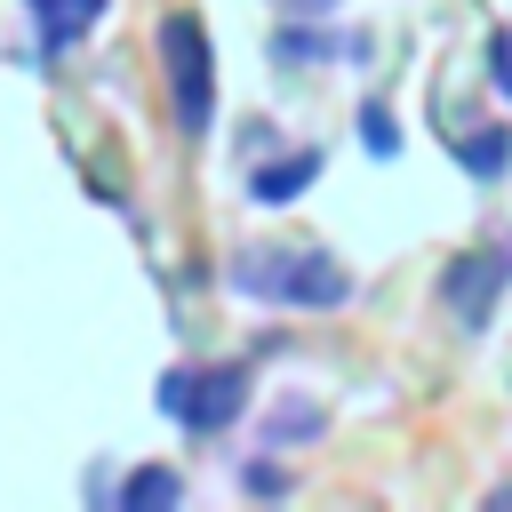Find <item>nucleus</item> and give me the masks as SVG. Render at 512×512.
Returning <instances> with one entry per match:
<instances>
[{
  "label": "nucleus",
  "mask_w": 512,
  "mask_h": 512,
  "mask_svg": "<svg viewBox=\"0 0 512 512\" xmlns=\"http://www.w3.org/2000/svg\"><path fill=\"white\" fill-rule=\"evenodd\" d=\"M96 8H104V0H32V16H40V40H48V48H64V40H80Z\"/></svg>",
  "instance_id": "obj_5"
},
{
  "label": "nucleus",
  "mask_w": 512,
  "mask_h": 512,
  "mask_svg": "<svg viewBox=\"0 0 512 512\" xmlns=\"http://www.w3.org/2000/svg\"><path fill=\"white\" fill-rule=\"evenodd\" d=\"M160 392H168V416H184V424L208 432V424H224V416L240 408L248 376H240V368H208V376H168Z\"/></svg>",
  "instance_id": "obj_3"
},
{
  "label": "nucleus",
  "mask_w": 512,
  "mask_h": 512,
  "mask_svg": "<svg viewBox=\"0 0 512 512\" xmlns=\"http://www.w3.org/2000/svg\"><path fill=\"white\" fill-rule=\"evenodd\" d=\"M160 56H168V88H176V128L200 136L208 112H216V88H208V40L192 16H168L160 24Z\"/></svg>",
  "instance_id": "obj_2"
},
{
  "label": "nucleus",
  "mask_w": 512,
  "mask_h": 512,
  "mask_svg": "<svg viewBox=\"0 0 512 512\" xmlns=\"http://www.w3.org/2000/svg\"><path fill=\"white\" fill-rule=\"evenodd\" d=\"M504 272H512V248H496V256H464V264L440 280V296L456 304V320H464V328H480V320H488V296H496V280H504Z\"/></svg>",
  "instance_id": "obj_4"
},
{
  "label": "nucleus",
  "mask_w": 512,
  "mask_h": 512,
  "mask_svg": "<svg viewBox=\"0 0 512 512\" xmlns=\"http://www.w3.org/2000/svg\"><path fill=\"white\" fill-rule=\"evenodd\" d=\"M312 168H320V152H296V160H280V168H264V176H256V200H296Z\"/></svg>",
  "instance_id": "obj_6"
},
{
  "label": "nucleus",
  "mask_w": 512,
  "mask_h": 512,
  "mask_svg": "<svg viewBox=\"0 0 512 512\" xmlns=\"http://www.w3.org/2000/svg\"><path fill=\"white\" fill-rule=\"evenodd\" d=\"M456 160H464V168H472V176H496V168H504V160H512V136H504V128H480V136H472V144H464V152H456Z\"/></svg>",
  "instance_id": "obj_7"
},
{
  "label": "nucleus",
  "mask_w": 512,
  "mask_h": 512,
  "mask_svg": "<svg viewBox=\"0 0 512 512\" xmlns=\"http://www.w3.org/2000/svg\"><path fill=\"white\" fill-rule=\"evenodd\" d=\"M232 288H240V296H280V304H344V296H352V280H344L328 256H312V248H304V256H288V248H264V256H256V248H248Z\"/></svg>",
  "instance_id": "obj_1"
},
{
  "label": "nucleus",
  "mask_w": 512,
  "mask_h": 512,
  "mask_svg": "<svg viewBox=\"0 0 512 512\" xmlns=\"http://www.w3.org/2000/svg\"><path fill=\"white\" fill-rule=\"evenodd\" d=\"M168 496H176V472H136L120 488V504H168Z\"/></svg>",
  "instance_id": "obj_8"
},
{
  "label": "nucleus",
  "mask_w": 512,
  "mask_h": 512,
  "mask_svg": "<svg viewBox=\"0 0 512 512\" xmlns=\"http://www.w3.org/2000/svg\"><path fill=\"white\" fill-rule=\"evenodd\" d=\"M360 128H368V152H392V144H400V120H392L384 104H368V112H360Z\"/></svg>",
  "instance_id": "obj_9"
}]
</instances>
